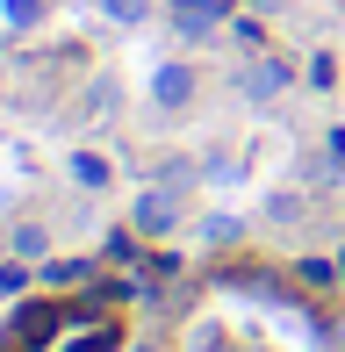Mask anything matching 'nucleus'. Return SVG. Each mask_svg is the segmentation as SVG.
<instances>
[{
    "label": "nucleus",
    "instance_id": "obj_1",
    "mask_svg": "<svg viewBox=\"0 0 345 352\" xmlns=\"http://www.w3.org/2000/svg\"><path fill=\"white\" fill-rule=\"evenodd\" d=\"M166 14H172V29L194 36V43H209L216 29H223V0H166Z\"/></svg>",
    "mask_w": 345,
    "mask_h": 352
},
{
    "label": "nucleus",
    "instance_id": "obj_2",
    "mask_svg": "<svg viewBox=\"0 0 345 352\" xmlns=\"http://www.w3.org/2000/svg\"><path fill=\"white\" fill-rule=\"evenodd\" d=\"M172 223H180V209H172V187H144V201H137V230H144V237H166Z\"/></svg>",
    "mask_w": 345,
    "mask_h": 352
},
{
    "label": "nucleus",
    "instance_id": "obj_3",
    "mask_svg": "<svg viewBox=\"0 0 345 352\" xmlns=\"http://www.w3.org/2000/svg\"><path fill=\"white\" fill-rule=\"evenodd\" d=\"M187 94H194V65H159L151 72V101L159 108H187Z\"/></svg>",
    "mask_w": 345,
    "mask_h": 352
},
{
    "label": "nucleus",
    "instance_id": "obj_4",
    "mask_svg": "<svg viewBox=\"0 0 345 352\" xmlns=\"http://www.w3.org/2000/svg\"><path fill=\"white\" fill-rule=\"evenodd\" d=\"M245 87H252V101H274V94H288V65H280V58H259V65L245 72Z\"/></svg>",
    "mask_w": 345,
    "mask_h": 352
},
{
    "label": "nucleus",
    "instance_id": "obj_5",
    "mask_svg": "<svg viewBox=\"0 0 345 352\" xmlns=\"http://www.w3.org/2000/svg\"><path fill=\"white\" fill-rule=\"evenodd\" d=\"M295 280H302V287H338L345 274H338L331 259H295Z\"/></svg>",
    "mask_w": 345,
    "mask_h": 352
},
{
    "label": "nucleus",
    "instance_id": "obj_6",
    "mask_svg": "<svg viewBox=\"0 0 345 352\" xmlns=\"http://www.w3.org/2000/svg\"><path fill=\"white\" fill-rule=\"evenodd\" d=\"M0 14H8V29H36L43 22V0H0Z\"/></svg>",
    "mask_w": 345,
    "mask_h": 352
},
{
    "label": "nucleus",
    "instance_id": "obj_7",
    "mask_svg": "<svg viewBox=\"0 0 345 352\" xmlns=\"http://www.w3.org/2000/svg\"><path fill=\"white\" fill-rule=\"evenodd\" d=\"M93 280V266H80V259H58L51 266V287H87Z\"/></svg>",
    "mask_w": 345,
    "mask_h": 352
},
{
    "label": "nucleus",
    "instance_id": "obj_8",
    "mask_svg": "<svg viewBox=\"0 0 345 352\" xmlns=\"http://www.w3.org/2000/svg\"><path fill=\"white\" fill-rule=\"evenodd\" d=\"M101 14H108V22H144L151 0H101Z\"/></svg>",
    "mask_w": 345,
    "mask_h": 352
},
{
    "label": "nucleus",
    "instance_id": "obj_9",
    "mask_svg": "<svg viewBox=\"0 0 345 352\" xmlns=\"http://www.w3.org/2000/svg\"><path fill=\"white\" fill-rule=\"evenodd\" d=\"M14 252H22V259H36V252H51V237H43V223H22V230H14Z\"/></svg>",
    "mask_w": 345,
    "mask_h": 352
},
{
    "label": "nucleus",
    "instance_id": "obj_10",
    "mask_svg": "<svg viewBox=\"0 0 345 352\" xmlns=\"http://www.w3.org/2000/svg\"><path fill=\"white\" fill-rule=\"evenodd\" d=\"M72 173H80L87 187H108V166H101V158H93V151H80V158H72Z\"/></svg>",
    "mask_w": 345,
    "mask_h": 352
},
{
    "label": "nucleus",
    "instance_id": "obj_11",
    "mask_svg": "<svg viewBox=\"0 0 345 352\" xmlns=\"http://www.w3.org/2000/svg\"><path fill=\"white\" fill-rule=\"evenodd\" d=\"M324 151H331V158H324V173L338 180V173H345V130H331V144H324Z\"/></svg>",
    "mask_w": 345,
    "mask_h": 352
},
{
    "label": "nucleus",
    "instance_id": "obj_12",
    "mask_svg": "<svg viewBox=\"0 0 345 352\" xmlns=\"http://www.w3.org/2000/svg\"><path fill=\"white\" fill-rule=\"evenodd\" d=\"M338 274H345V252H338Z\"/></svg>",
    "mask_w": 345,
    "mask_h": 352
}]
</instances>
